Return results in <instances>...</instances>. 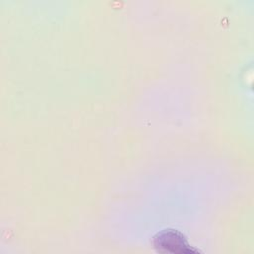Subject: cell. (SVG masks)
Wrapping results in <instances>:
<instances>
[{
  "label": "cell",
  "instance_id": "obj_1",
  "mask_svg": "<svg viewBox=\"0 0 254 254\" xmlns=\"http://www.w3.org/2000/svg\"><path fill=\"white\" fill-rule=\"evenodd\" d=\"M153 246L157 252L166 254H197L200 251L191 246L183 232L174 228H167L153 237Z\"/></svg>",
  "mask_w": 254,
  "mask_h": 254
}]
</instances>
